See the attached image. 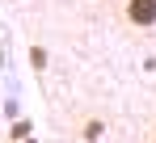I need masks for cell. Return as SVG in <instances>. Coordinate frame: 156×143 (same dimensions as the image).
<instances>
[{
    "instance_id": "6da1fadb",
    "label": "cell",
    "mask_w": 156,
    "mask_h": 143,
    "mask_svg": "<svg viewBox=\"0 0 156 143\" xmlns=\"http://www.w3.org/2000/svg\"><path fill=\"white\" fill-rule=\"evenodd\" d=\"M122 17L135 30H148V25H156V0H127L122 4Z\"/></svg>"
},
{
    "instance_id": "277c9868",
    "label": "cell",
    "mask_w": 156,
    "mask_h": 143,
    "mask_svg": "<svg viewBox=\"0 0 156 143\" xmlns=\"http://www.w3.org/2000/svg\"><path fill=\"white\" fill-rule=\"evenodd\" d=\"M152 143H156V135H152Z\"/></svg>"
},
{
    "instance_id": "3957f363",
    "label": "cell",
    "mask_w": 156,
    "mask_h": 143,
    "mask_svg": "<svg viewBox=\"0 0 156 143\" xmlns=\"http://www.w3.org/2000/svg\"><path fill=\"white\" fill-rule=\"evenodd\" d=\"M30 63H34V68H47V51H42V47H30Z\"/></svg>"
},
{
    "instance_id": "7a4b0ae2",
    "label": "cell",
    "mask_w": 156,
    "mask_h": 143,
    "mask_svg": "<svg viewBox=\"0 0 156 143\" xmlns=\"http://www.w3.org/2000/svg\"><path fill=\"white\" fill-rule=\"evenodd\" d=\"M101 131H105V122H97V118H89V122H84V139H89V143H97V139H101Z\"/></svg>"
},
{
    "instance_id": "5b68a950",
    "label": "cell",
    "mask_w": 156,
    "mask_h": 143,
    "mask_svg": "<svg viewBox=\"0 0 156 143\" xmlns=\"http://www.w3.org/2000/svg\"><path fill=\"white\" fill-rule=\"evenodd\" d=\"M21 143H26V139H21Z\"/></svg>"
}]
</instances>
